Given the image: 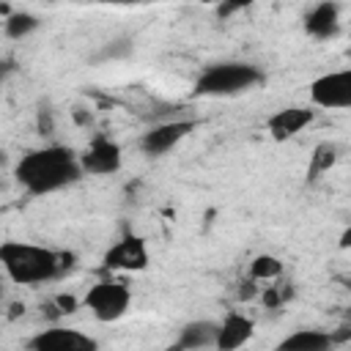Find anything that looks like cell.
<instances>
[{
    "instance_id": "8",
    "label": "cell",
    "mask_w": 351,
    "mask_h": 351,
    "mask_svg": "<svg viewBox=\"0 0 351 351\" xmlns=\"http://www.w3.org/2000/svg\"><path fill=\"white\" fill-rule=\"evenodd\" d=\"M27 348L33 351H90L96 348V340L80 329H41L27 340Z\"/></svg>"
},
{
    "instance_id": "7",
    "label": "cell",
    "mask_w": 351,
    "mask_h": 351,
    "mask_svg": "<svg viewBox=\"0 0 351 351\" xmlns=\"http://www.w3.org/2000/svg\"><path fill=\"white\" fill-rule=\"evenodd\" d=\"M80 162H82V170L90 173V176H110V173H118L121 170L123 154H121V145L115 140L99 134L80 154Z\"/></svg>"
},
{
    "instance_id": "6",
    "label": "cell",
    "mask_w": 351,
    "mask_h": 351,
    "mask_svg": "<svg viewBox=\"0 0 351 351\" xmlns=\"http://www.w3.org/2000/svg\"><path fill=\"white\" fill-rule=\"evenodd\" d=\"M148 244H145V239H140V236H134V233H129V236H123V239H118L107 252H104V258H101V266L107 269V271H143V269H148Z\"/></svg>"
},
{
    "instance_id": "10",
    "label": "cell",
    "mask_w": 351,
    "mask_h": 351,
    "mask_svg": "<svg viewBox=\"0 0 351 351\" xmlns=\"http://www.w3.org/2000/svg\"><path fill=\"white\" fill-rule=\"evenodd\" d=\"M313 121H315V110H310V107H282L274 115H269L266 132L271 134V140L285 143V140L296 137L304 126H310Z\"/></svg>"
},
{
    "instance_id": "21",
    "label": "cell",
    "mask_w": 351,
    "mask_h": 351,
    "mask_svg": "<svg viewBox=\"0 0 351 351\" xmlns=\"http://www.w3.org/2000/svg\"><path fill=\"white\" fill-rule=\"evenodd\" d=\"M99 3H112V5H129V3H143V0H99Z\"/></svg>"
},
{
    "instance_id": "4",
    "label": "cell",
    "mask_w": 351,
    "mask_h": 351,
    "mask_svg": "<svg viewBox=\"0 0 351 351\" xmlns=\"http://www.w3.org/2000/svg\"><path fill=\"white\" fill-rule=\"evenodd\" d=\"M129 304H132V291L123 280L115 277H104L93 282L82 296V307H88V313L101 324H112L123 318Z\"/></svg>"
},
{
    "instance_id": "5",
    "label": "cell",
    "mask_w": 351,
    "mask_h": 351,
    "mask_svg": "<svg viewBox=\"0 0 351 351\" xmlns=\"http://www.w3.org/2000/svg\"><path fill=\"white\" fill-rule=\"evenodd\" d=\"M310 101L321 110H351V69H337L310 82Z\"/></svg>"
},
{
    "instance_id": "20",
    "label": "cell",
    "mask_w": 351,
    "mask_h": 351,
    "mask_svg": "<svg viewBox=\"0 0 351 351\" xmlns=\"http://www.w3.org/2000/svg\"><path fill=\"white\" fill-rule=\"evenodd\" d=\"M337 247H340V250H351V225H348V228L340 233V239H337Z\"/></svg>"
},
{
    "instance_id": "18",
    "label": "cell",
    "mask_w": 351,
    "mask_h": 351,
    "mask_svg": "<svg viewBox=\"0 0 351 351\" xmlns=\"http://www.w3.org/2000/svg\"><path fill=\"white\" fill-rule=\"evenodd\" d=\"M55 307H58L60 315H71V313H77L80 302H77L71 293H58V296H55Z\"/></svg>"
},
{
    "instance_id": "9",
    "label": "cell",
    "mask_w": 351,
    "mask_h": 351,
    "mask_svg": "<svg viewBox=\"0 0 351 351\" xmlns=\"http://www.w3.org/2000/svg\"><path fill=\"white\" fill-rule=\"evenodd\" d=\"M192 129H195V121H165V123H156L140 137V148L148 156H162L173 145H178Z\"/></svg>"
},
{
    "instance_id": "1",
    "label": "cell",
    "mask_w": 351,
    "mask_h": 351,
    "mask_svg": "<svg viewBox=\"0 0 351 351\" xmlns=\"http://www.w3.org/2000/svg\"><path fill=\"white\" fill-rule=\"evenodd\" d=\"M82 162L80 154L69 145H44L36 151H27L16 162V181L30 195H49L58 192L74 181L82 178Z\"/></svg>"
},
{
    "instance_id": "19",
    "label": "cell",
    "mask_w": 351,
    "mask_h": 351,
    "mask_svg": "<svg viewBox=\"0 0 351 351\" xmlns=\"http://www.w3.org/2000/svg\"><path fill=\"white\" fill-rule=\"evenodd\" d=\"M203 3H214V0H203ZM219 3H222V8H225V11H239V8L252 5L255 0H219Z\"/></svg>"
},
{
    "instance_id": "16",
    "label": "cell",
    "mask_w": 351,
    "mask_h": 351,
    "mask_svg": "<svg viewBox=\"0 0 351 351\" xmlns=\"http://www.w3.org/2000/svg\"><path fill=\"white\" fill-rule=\"evenodd\" d=\"M38 16L30 14V11H14L5 16V36L8 38H25L30 36L33 30H38Z\"/></svg>"
},
{
    "instance_id": "13",
    "label": "cell",
    "mask_w": 351,
    "mask_h": 351,
    "mask_svg": "<svg viewBox=\"0 0 351 351\" xmlns=\"http://www.w3.org/2000/svg\"><path fill=\"white\" fill-rule=\"evenodd\" d=\"M219 332V321H192L181 329L178 348H214Z\"/></svg>"
},
{
    "instance_id": "2",
    "label": "cell",
    "mask_w": 351,
    "mask_h": 351,
    "mask_svg": "<svg viewBox=\"0 0 351 351\" xmlns=\"http://www.w3.org/2000/svg\"><path fill=\"white\" fill-rule=\"evenodd\" d=\"M69 252H55L41 244H25V241H3L0 244V263L11 282L16 285H41L47 280H55L66 269H71Z\"/></svg>"
},
{
    "instance_id": "14",
    "label": "cell",
    "mask_w": 351,
    "mask_h": 351,
    "mask_svg": "<svg viewBox=\"0 0 351 351\" xmlns=\"http://www.w3.org/2000/svg\"><path fill=\"white\" fill-rule=\"evenodd\" d=\"M329 346H332V337L321 329H296L280 343V348H293V351H324Z\"/></svg>"
},
{
    "instance_id": "17",
    "label": "cell",
    "mask_w": 351,
    "mask_h": 351,
    "mask_svg": "<svg viewBox=\"0 0 351 351\" xmlns=\"http://www.w3.org/2000/svg\"><path fill=\"white\" fill-rule=\"evenodd\" d=\"M282 274V261L277 258V255H269V252H263V255H255L252 258V263H250V277L252 280H277Z\"/></svg>"
},
{
    "instance_id": "15",
    "label": "cell",
    "mask_w": 351,
    "mask_h": 351,
    "mask_svg": "<svg viewBox=\"0 0 351 351\" xmlns=\"http://www.w3.org/2000/svg\"><path fill=\"white\" fill-rule=\"evenodd\" d=\"M335 162H337V148L332 143H318L310 154V167H307L310 178H318V176L329 173L335 167Z\"/></svg>"
},
{
    "instance_id": "11",
    "label": "cell",
    "mask_w": 351,
    "mask_h": 351,
    "mask_svg": "<svg viewBox=\"0 0 351 351\" xmlns=\"http://www.w3.org/2000/svg\"><path fill=\"white\" fill-rule=\"evenodd\" d=\"M255 332V321L247 315V313H228L222 321H219V332H217V343L214 348L219 351H233V348H241L244 343H250Z\"/></svg>"
},
{
    "instance_id": "12",
    "label": "cell",
    "mask_w": 351,
    "mask_h": 351,
    "mask_svg": "<svg viewBox=\"0 0 351 351\" xmlns=\"http://www.w3.org/2000/svg\"><path fill=\"white\" fill-rule=\"evenodd\" d=\"M340 27V5L335 0H321L310 14L304 16V30L315 38H329Z\"/></svg>"
},
{
    "instance_id": "3",
    "label": "cell",
    "mask_w": 351,
    "mask_h": 351,
    "mask_svg": "<svg viewBox=\"0 0 351 351\" xmlns=\"http://www.w3.org/2000/svg\"><path fill=\"white\" fill-rule=\"evenodd\" d=\"M263 82V74L250 63H214L195 82L197 96H233Z\"/></svg>"
}]
</instances>
